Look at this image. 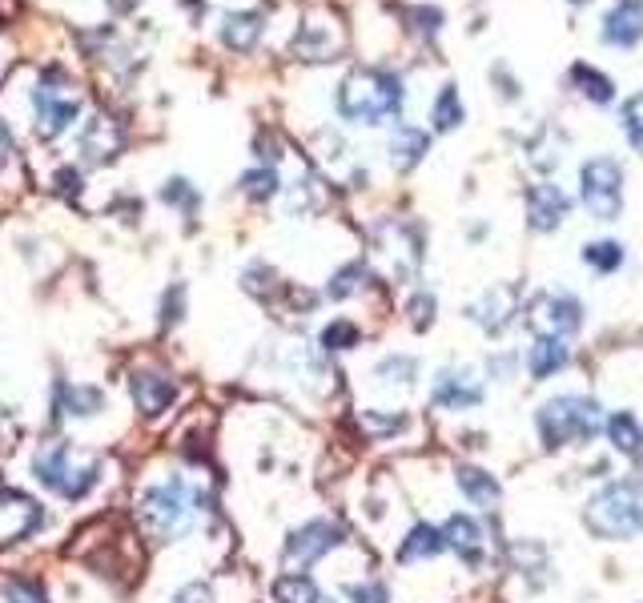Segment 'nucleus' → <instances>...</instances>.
Returning a JSON list of instances; mask_svg holds the SVG:
<instances>
[{"label":"nucleus","instance_id":"obj_1","mask_svg":"<svg viewBox=\"0 0 643 603\" xmlns=\"http://www.w3.org/2000/svg\"><path fill=\"white\" fill-rule=\"evenodd\" d=\"M201 511H206V491L193 487V483L181 475L165 479V483H153V487L141 491V500H137L141 531L149 535V539H157V544L186 539V535L198 527Z\"/></svg>","mask_w":643,"mask_h":603},{"label":"nucleus","instance_id":"obj_2","mask_svg":"<svg viewBox=\"0 0 643 603\" xmlns=\"http://www.w3.org/2000/svg\"><path fill=\"white\" fill-rule=\"evenodd\" d=\"M402 109V85L383 69H354L339 85V113L358 125H383Z\"/></svg>","mask_w":643,"mask_h":603},{"label":"nucleus","instance_id":"obj_3","mask_svg":"<svg viewBox=\"0 0 643 603\" xmlns=\"http://www.w3.org/2000/svg\"><path fill=\"white\" fill-rule=\"evenodd\" d=\"M33 475L41 487H48L53 495H60V500H69V503L85 500V495L97 487V463L93 459H85V454L65 439L45 442V447L33 454Z\"/></svg>","mask_w":643,"mask_h":603},{"label":"nucleus","instance_id":"obj_4","mask_svg":"<svg viewBox=\"0 0 643 603\" xmlns=\"http://www.w3.org/2000/svg\"><path fill=\"white\" fill-rule=\"evenodd\" d=\"M587 531L599 535V539H632V535L643 531V507L635 487L628 483H611L587 503Z\"/></svg>","mask_w":643,"mask_h":603},{"label":"nucleus","instance_id":"obj_5","mask_svg":"<svg viewBox=\"0 0 643 603\" xmlns=\"http://www.w3.org/2000/svg\"><path fill=\"white\" fill-rule=\"evenodd\" d=\"M539 435L547 447H567V442H584L599 430V406L587 398H551L539 410Z\"/></svg>","mask_w":643,"mask_h":603},{"label":"nucleus","instance_id":"obj_6","mask_svg":"<svg viewBox=\"0 0 643 603\" xmlns=\"http://www.w3.org/2000/svg\"><path fill=\"white\" fill-rule=\"evenodd\" d=\"M36 101V121H41V138H60L65 129L81 117V89L73 81H65V73L53 69L41 77V85L33 89Z\"/></svg>","mask_w":643,"mask_h":603},{"label":"nucleus","instance_id":"obj_7","mask_svg":"<svg viewBox=\"0 0 643 603\" xmlns=\"http://www.w3.org/2000/svg\"><path fill=\"white\" fill-rule=\"evenodd\" d=\"M45 511L33 495H24L16 487H0V547L24 544L29 535L41 531Z\"/></svg>","mask_w":643,"mask_h":603},{"label":"nucleus","instance_id":"obj_8","mask_svg":"<svg viewBox=\"0 0 643 603\" xmlns=\"http://www.w3.org/2000/svg\"><path fill=\"white\" fill-rule=\"evenodd\" d=\"M620 165L611 157H596V162L584 165V206L599 221H611L620 213Z\"/></svg>","mask_w":643,"mask_h":603},{"label":"nucleus","instance_id":"obj_9","mask_svg":"<svg viewBox=\"0 0 643 603\" xmlns=\"http://www.w3.org/2000/svg\"><path fill=\"white\" fill-rule=\"evenodd\" d=\"M339 544H342V527H334L326 519H314L306 523V527H298V531H290V539L281 544V559L298 563V568H310L322 556H330Z\"/></svg>","mask_w":643,"mask_h":603},{"label":"nucleus","instance_id":"obj_10","mask_svg":"<svg viewBox=\"0 0 643 603\" xmlns=\"http://www.w3.org/2000/svg\"><path fill=\"white\" fill-rule=\"evenodd\" d=\"M579 322H584V310L572 298H539L531 306V326H535L539 338L572 335V330H579Z\"/></svg>","mask_w":643,"mask_h":603},{"label":"nucleus","instance_id":"obj_11","mask_svg":"<svg viewBox=\"0 0 643 603\" xmlns=\"http://www.w3.org/2000/svg\"><path fill=\"white\" fill-rule=\"evenodd\" d=\"M121 153V129L113 117L97 113L93 121H85L81 129V157L89 165H106Z\"/></svg>","mask_w":643,"mask_h":603},{"label":"nucleus","instance_id":"obj_12","mask_svg":"<svg viewBox=\"0 0 643 603\" xmlns=\"http://www.w3.org/2000/svg\"><path fill=\"white\" fill-rule=\"evenodd\" d=\"M434 403L446 410H467L483 403V383L470 371H443L434 379Z\"/></svg>","mask_w":643,"mask_h":603},{"label":"nucleus","instance_id":"obj_13","mask_svg":"<svg viewBox=\"0 0 643 603\" xmlns=\"http://www.w3.org/2000/svg\"><path fill=\"white\" fill-rule=\"evenodd\" d=\"M129 386H133V403H137L141 415H162L177 398V386L162 371H137Z\"/></svg>","mask_w":643,"mask_h":603},{"label":"nucleus","instance_id":"obj_14","mask_svg":"<svg viewBox=\"0 0 643 603\" xmlns=\"http://www.w3.org/2000/svg\"><path fill=\"white\" fill-rule=\"evenodd\" d=\"M342 45V33H339V24H330V21H310L306 17L302 24V33H298V41H293V48H298V57L306 61H330L334 53H339Z\"/></svg>","mask_w":643,"mask_h":603},{"label":"nucleus","instance_id":"obj_15","mask_svg":"<svg viewBox=\"0 0 643 603\" xmlns=\"http://www.w3.org/2000/svg\"><path fill=\"white\" fill-rule=\"evenodd\" d=\"M643 36V4L640 0H620L616 9L608 12V29H603V41L620 48H632Z\"/></svg>","mask_w":643,"mask_h":603},{"label":"nucleus","instance_id":"obj_16","mask_svg":"<svg viewBox=\"0 0 643 603\" xmlns=\"http://www.w3.org/2000/svg\"><path fill=\"white\" fill-rule=\"evenodd\" d=\"M443 544L463 556V563H479L483 559V527L470 515H451L443 523Z\"/></svg>","mask_w":643,"mask_h":603},{"label":"nucleus","instance_id":"obj_17","mask_svg":"<svg viewBox=\"0 0 643 603\" xmlns=\"http://www.w3.org/2000/svg\"><path fill=\"white\" fill-rule=\"evenodd\" d=\"M567 194H563L559 186H535L531 189V198H526V213H531V226L535 230H555L559 226V218L567 213Z\"/></svg>","mask_w":643,"mask_h":603},{"label":"nucleus","instance_id":"obj_18","mask_svg":"<svg viewBox=\"0 0 643 603\" xmlns=\"http://www.w3.org/2000/svg\"><path fill=\"white\" fill-rule=\"evenodd\" d=\"M225 48H234V53H250V48L262 41V17L257 12H230L218 29Z\"/></svg>","mask_w":643,"mask_h":603},{"label":"nucleus","instance_id":"obj_19","mask_svg":"<svg viewBox=\"0 0 643 603\" xmlns=\"http://www.w3.org/2000/svg\"><path fill=\"white\" fill-rule=\"evenodd\" d=\"M106 406V395L97 391V386H57V410L53 415H73V418H85V415H97Z\"/></svg>","mask_w":643,"mask_h":603},{"label":"nucleus","instance_id":"obj_20","mask_svg":"<svg viewBox=\"0 0 643 603\" xmlns=\"http://www.w3.org/2000/svg\"><path fill=\"white\" fill-rule=\"evenodd\" d=\"M511 314H514V302L507 290H491L483 302L470 306V318H475L483 330H491V335H499V330L511 322Z\"/></svg>","mask_w":643,"mask_h":603},{"label":"nucleus","instance_id":"obj_21","mask_svg":"<svg viewBox=\"0 0 643 603\" xmlns=\"http://www.w3.org/2000/svg\"><path fill=\"white\" fill-rule=\"evenodd\" d=\"M443 531H434L431 523H419V527H410V535L402 539V547H398V559L402 563H414V559H431L443 551Z\"/></svg>","mask_w":643,"mask_h":603},{"label":"nucleus","instance_id":"obj_22","mask_svg":"<svg viewBox=\"0 0 643 603\" xmlns=\"http://www.w3.org/2000/svg\"><path fill=\"white\" fill-rule=\"evenodd\" d=\"M458 487H463V495H467L475 507L491 511L495 503H499V483H495L487 471H479V467H463V471H458Z\"/></svg>","mask_w":643,"mask_h":603},{"label":"nucleus","instance_id":"obj_23","mask_svg":"<svg viewBox=\"0 0 643 603\" xmlns=\"http://www.w3.org/2000/svg\"><path fill=\"white\" fill-rule=\"evenodd\" d=\"M531 374L535 379H551L555 371L567 366V347H563V338H539L535 350H531V359H526Z\"/></svg>","mask_w":643,"mask_h":603},{"label":"nucleus","instance_id":"obj_24","mask_svg":"<svg viewBox=\"0 0 643 603\" xmlns=\"http://www.w3.org/2000/svg\"><path fill=\"white\" fill-rule=\"evenodd\" d=\"M269 595H274V603H326L310 575H278Z\"/></svg>","mask_w":643,"mask_h":603},{"label":"nucleus","instance_id":"obj_25","mask_svg":"<svg viewBox=\"0 0 643 603\" xmlns=\"http://www.w3.org/2000/svg\"><path fill=\"white\" fill-rule=\"evenodd\" d=\"M422 153H426V133H419V129H398L395 145H390L395 169H414L422 162Z\"/></svg>","mask_w":643,"mask_h":603},{"label":"nucleus","instance_id":"obj_26","mask_svg":"<svg viewBox=\"0 0 643 603\" xmlns=\"http://www.w3.org/2000/svg\"><path fill=\"white\" fill-rule=\"evenodd\" d=\"M608 439L616 442V451L623 454H635L643 447V430L640 423H635V415H628V410H620V415L608 418Z\"/></svg>","mask_w":643,"mask_h":603},{"label":"nucleus","instance_id":"obj_27","mask_svg":"<svg viewBox=\"0 0 643 603\" xmlns=\"http://www.w3.org/2000/svg\"><path fill=\"white\" fill-rule=\"evenodd\" d=\"M572 77H575V85H579V89H584V94L591 97V101L608 105L611 97H616V89H611L608 77H603V73H596L591 65H575Z\"/></svg>","mask_w":643,"mask_h":603},{"label":"nucleus","instance_id":"obj_28","mask_svg":"<svg viewBox=\"0 0 643 603\" xmlns=\"http://www.w3.org/2000/svg\"><path fill=\"white\" fill-rule=\"evenodd\" d=\"M458 121H463V101H458V89L455 85H446L443 94H439V101H434V129H455Z\"/></svg>","mask_w":643,"mask_h":603},{"label":"nucleus","instance_id":"obj_29","mask_svg":"<svg viewBox=\"0 0 643 603\" xmlns=\"http://www.w3.org/2000/svg\"><path fill=\"white\" fill-rule=\"evenodd\" d=\"M242 189H246L250 198H257V201H266V198H274V194H278L281 189V182H278V174H274V169H250L246 177H242Z\"/></svg>","mask_w":643,"mask_h":603},{"label":"nucleus","instance_id":"obj_30","mask_svg":"<svg viewBox=\"0 0 643 603\" xmlns=\"http://www.w3.org/2000/svg\"><path fill=\"white\" fill-rule=\"evenodd\" d=\"M322 347H326V350H351V347H358V326H354L351 318H339V322H330L326 330H322Z\"/></svg>","mask_w":643,"mask_h":603},{"label":"nucleus","instance_id":"obj_31","mask_svg":"<svg viewBox=\"0 0 643 603\" xmlns=\"http://www.w3.org/2000/svg\"><path fill=\"white\" fill-rule=\"evenodd\" d=\"M363 278H366L363 266H346V270H339V274L330 278L326 294H330V298H351V294L363 290Z\"/></svg>","mask_w":643,"mask_h":603},{"label":"nucleus","instance_id":"obj_32","mask_svg":"<svg viewBox=\"0 0 643 603\" xmlns=\"http://www.w3.org/2000/svg\"><path fill=\"white\" fill-rule=\"evenodd\" d=\"M584 257H587V266H596L599 274H611V270H616V266L623 262L620 245H616V242H596V245H587Z\"/></svg>","mask_w":643,"mask_h":603},{"label":"nucleus","instance_id":"obj_33","mask_svg":"<svg viewBox=\"0 0 643 603\" xmlns=\"http://www.w3.org/2000/svg\"><path fill=\"white\" fill-rule=\"evenodd\" d=\"M407 427V418L402 415H378V410H363V430L366 435H375V439H390L398 430Z\"/></svg>","mask_w":643,"mask_h":603},{"label":"nucleus","instance_id":"obj_34","mask_svg":"<svg viewBox=\"0 0 643 603\" xmlns=\"http://www.w3.org/2000/svg\"><path fill=\"white\" fill-rule=\"evenodd\" d=\"M4 600L9 603H48V592L41 588V583H33V580H9L4 583Z\"/></svg>","mask_w":643,"mask_h":603},{"label":"nucleus","instance_id":"obj_35","mask_svg":"<svg viewBox=\"0 0 643 603\" xmlns=\"http://www.w3.org/2000/svg\"><path fill=\"white\" fill-rule=\"evenodd\" d=\"M162 198L169 201L174 209H186V213H198V206H201V198L193 194V186H189V182H177V177L169 182V186H165Z\"/></svg>","mask_w":643,"mask_h":603},{"label":"nucleus","instance_id":"obj_36","mask_svg":"<svg viewBox=\"0 0 643 603\" xmlns=\"http://www.w3.org/2000/svg\"><path fill=\"white\" fill-rule=\"evenodd\" d=\"M623 125H628L632 145L643 153V94H635L632 101H628V109H623Z\"/></svg>","mask_w":643,"mask_h":603},{"label":"nucleus","instance_id":"obj_37","mask_svg":"<svg viewBox=\"0 0 643 603\" xmlns=\"http://www.w3.org/2000/svg\"><path fill=\"white\" fill-rule=\"evenodd\" d=\"M346 600L351 603H386V588L375 580H366V583H351L346 588Z\"/></svg>","mask_w":643,"mask_h":603},{"label":"nucleus","instance_id":"obj_38","mask_svg":"<svg viewBox=\"0 0 643 603\" xmlns=\"http://www.w3.org/2000/svg\"><path fill=\"white\" fill-rule=\"evenodd\" d=\"M378 374H383L386 383H407L410 386V374H414V359H386L383 366H378Z\"/></svg>","mask_w":643,"mask_h":603},{"label":"nucleus","instance_id":"obj_39","mask_svg":"<svg viewBox=\"0 0 643 603\" xmlns=\"http://www.w3.org/2000/svg\"><path fill=\"white\" fill-rule=\"evenodd\" d=\"M181 310H186V286H169V294H165V306H162V322L174 326L177 318H181Z\"/></svg>","mask_w":643,"mask_h":603},{"label":"nucleus","instance_id":"obj_40","mask_svg":"<svg viewBox=\"0 0 643 603\" xmlns=\"http://www.w3.org/2000/svg\"><path fill=\"white\" fill-rule=\"evenodd\" d=\"M431 310H434V298L431 294H419V298L410 302V322L419 326V330H426L431 326Z\"/></svg>","mask_w":643,"mask_h":603},{"label":"nucleus","instance_id":"obj_41","mask_svg":"<svg viewBox=\"0 0 643 603\" xmlns=\"http://www.w3.org/2000/svg\"><path fill=\"white\" fill-rule=\"evenodd\" d=\"M174 600L177 603H213V592H210V583H186Z\"/></svg>","mask_w":643,"mask_h":603},{"label":"nucleus","instance_id":"obj_42","mask_svg":"<svg viewBox=\"0 0 643 603\" xmlns=\"http://www.w3.org/2000/svg\"><path fill=\"white\" fill-rule=\"evenodd\" d=\"M53 182H57L60 194H69V198H73V194H77V182H81V177H77V169H60V174L53 177Z\"/></svg>","mask_w":643,"mask_h":603},{"label":"nucleus","instance_id":"obj_43","mask_svg":"<svg viewBox=\"0 0 643 603\" xmlns=\"http://www.w3.org/2000/svg\"><path fill=\"white\" fill-rule=\"evenodd\" d=\"M9 153H12V138H9V129H4V121H0V165L9 162Z\"/></svg>","mask_w":643,"mask_h":603},{"label":"nucleus","instance_id":"obj_44","mask_svg":"<svg viewBox=\"0 0 643 603\" xmlns=\"http://www.w3.org/2000/svg\"><path fill=\"white\" fill-rule=\"evenodd\" d=\"M109 4H113V9H118V12H129V9H137L141 0H109Z\"/></svg>","mask_w":643,"mask_h":603},{"label":"nucleus","instance_id":"obj_45","mask_svg":"<svg viewBox=\"0 0 643 603\" xmlns=\"http://www.w3.org/2000/svg\"><path fill=\"white\" fill-rule=\"evenodd\" d=\"M579 4H584V0H579Z\"/></svg>","mask_w":643,"mask_h":603}]
</instances>
